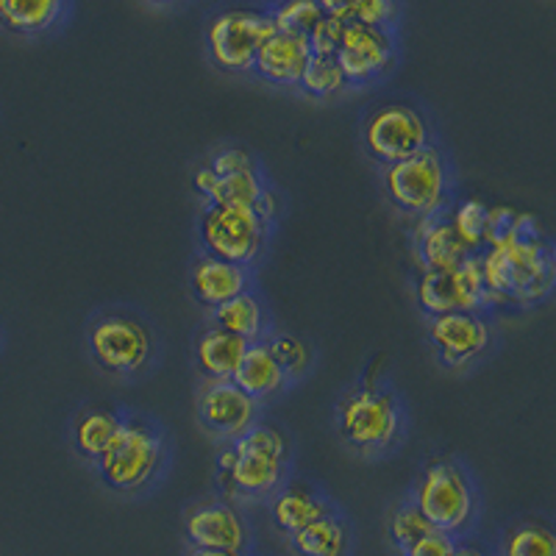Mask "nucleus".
Listing matches in <instances>:
<instances>
[{
  "label": "nucleus",
  "instance_id": "19",
  "mask_svg": "<svg viewBox=\"0 0 556 556\" xmlns=\"http://www.w3.org/2000/svg\"><path fill=\"white\" fill-rule=\"evenodd\" d=\"M251 342L240 340V337L228 334V331L208 326L206 331L198 334L195 342V362L198 370L206 381H231L237 374V365L245 356Z\"/></svg>",
  "mask_w": 556,
  "mask_h": 556
},
{
  "label": "nucleus",
  "instance_id": "5",
  "mask_svg": "<svg viewBox=\"0 0 556 556\" xmlns=\"http://www.w3.org/2000/svg\"><path fill=\"white\" fill-rule=\"evenodd\" d=\"M165 459V440L139 417H123L121 431L98 459L103 481L117 493H139L159 476Z\"/></svg>",
  "mask_w": 556,
  "mask_h": 556
},
{
  "label": "nucleus",
  "instance_id": "17",
  "mask_svg": "<svg viewBox=\"0 0 556 556\" xmlns=\"http://www.w3.org/2000/svg\"><path fill=\"white\" fill-rule=\"evenodd\" d=\"M190 281L195 298L203 306H208V309H215V306L226 304L231 298L251 290V273H248V267L215 260L208 253H201L195 260Z\"/></svg>",
  "mask_w": 556,
  "mask_h": 556
},
{
  "label": "nucleus",
  "instance_id": "25",
  "mask_svg": "<svg viewBox=\"0 0 556 556\" xmlns=\"http://www.w3.org/2000/svg\"><path fill=\"white\" fill-rule=\"evenodd\" d=\"M417 304L429 317L445 312H465L454 270H426L417 281Z\"/></svg>",
  "mask_w": 556,
  "mask_h": 556
},
{
  "label": "nucleus",
  "instance_id": "22",
  "mask_svg": "<svg viewBox=\"0 0 556 556\" xmlns=\"http://www.w3.org/2000/svg\"><path fill=\"white\" fill-rule=\"evenodd\" d=\"M290 545L298 556H348L351 551V531L337 513L304 526L290 534Z\"/></svg>",
  "mask_w": 556,
  "mask_h": 556
},
{
  "label": "nucleus",
  "instance_id": "2",
  "mask_svg": "<svg viewBox=\"0 0 556 556\" xmlns=\"http://www.w3.org/2000/svg\"><path fill=\"white\" fill-rule=\"evenodd\" d=\"M290 445L273 426L253 424L245 434L231 440V448L217 456V473L226 493L245 498H270L287 484Z\"/></svg>",
  "mask_w": 556,
  "mask_h": 556
},
{
  "label": "nucleus",
  "instance_id": "6",
  "mask_svg": "<svg viewBox=\"0 0 556 556\" xmlns=\"http://www.w3.org/2000/svg\"><path fill=\"white\" fill-rule=\"evenodd\" d=\"M448 187V165L434 146L412 153L409 159H401L395 165H387L384 170V190L390 201L401 212L420 220L443 212Z\"/></svg>",
  "mask_w": 556,
  "mask_h": 556
},
{
  "label": "nucleus",
  "instance_id": "32",
  "mask_svg": "<svg viewBox=\"0 0 556 556\" xmlns=\"http://www.w3.org/2000/svg\"><path fill=\"white\" fill-rule=\"evenodd\" d=\"M399 0H356L348 20L351 23H362V26H374V28H387L399 20Z\"/></svg>",
  "mask_w": 556,
  "mask_h": 556
},
{
  "label": "nucleus",
  "instance_id": "16",
  "mask_svg": "<svg viewBox=\"0 0 556 556\" xmlns=\"http://www.w3.org/2000/svg\"><path fill=\"white\" fill-rule=\"evenodd\" d=\"M329 513H334V506L323 498L315 486L306 484V481L281 484L270 495V518L276 523V529L285 531L287 538L304 529V526L326 518Z\"/></svg>",
  "mask_w": 556,
  "mask_h": 556
},
{
  "label": "nucleus",
  "instance_id": "29",
  "mask_svg": "<svg viewBox=\"0 0 556 556\" xmlns=\"http://www.w3.org/2000/svg\"><path fill=\"white\" fill-rule=\"evenodd\" d=\"M270 17L276 31L309 37L312 28L323 20V9L317 7V0H281L270 12Z\"/></svg>",
  "mask_w": 556,
  "mask_h": 556
},
{
  "label": "nucleus",
  "instance_id": "18",
  "mask_svg": "<svg viewBox=\"0 0 556 556\" xmlns=\"http://www.w3.org/2000/svg\"><path fill=\"white\" fill-rule=\"evenodd\" d=\"M231 381H235L245 395H251L253 401L273 399V395H278V392L290 384V379H287V374L276 362V356L270 354V348H267L265 340L248 345L245 356H242L240 365H237V374Z\"/></svg>",
  "mask_w": 556,
  "mask_h": 556
},
{
  "label": "nucleus",
  "instance_id": "37",
  "mask_svg": "<svg viewBox=\"0 0 556 556\" xmlns=\"http://www.w3.org/2000/svg\"><path fill=\"white\" fill-rule=\"evenodd\" d=\"M190 556H248L245 551H223V548H192Z\"/></svg>",
  "mask_w": 556,
  "mask_h": 556
},
{
  "label": "nucleus",
  "instance_id": "28",
  "mask_svg": "<svg viewBox=\"0 0 556 556\" xmlns=\"http://www.w3.org/2000/svg\"><path fill=\"white\" fill-rule=\"evenodd\" d=\"M298 87L312 98H331L337 92H342L348 87V81L334 56H312Z\"/></svg>",
  "mask_w": 556,
  "mask_h": 556
},
{
  "label": "nucleus",
  "instance_id": "23",
  "mask_svg": "<svg viewBox=\"0 0 556 556\" xmlns=\"http://www.w3.org/2000/svg\"><path fill=\"white\" fill-rule=\"evenodd\" d=\"M67 0H0V26L20 37H34L56 26Z\"/></svg>",
  "mask_w": 556,
  "mask_h": 556
},
{
  "label": "nucleus",
  "instance_id": "9",
  "mask_svg": "<svg viewBox=\"0 0 556 556\" xmlns=\"http://www.w3.org/2000/svg\"><path fill=\"white\" fill-rule=\"evenodd\" d=\"M92 359L114 376H134L153 354V337L146 323L134 315H103L89 329Z\"/></svg>",
  "mask_w": 556,
  "mask_h": 556
},
{
  "label": "nucleus",
  "instance_id": "26",
  "mask_svg": "<svg viewBox=\"0 0 556 556\" xmlns=\"http://www.w3.org/2000/svg\"><path fill=\"white\" fill-rule=\"evenodd\" d=\"M501 556H556L554 531L538 518L520 520L506 529Z\"/></svg>",
  "mask_w": 556,
  "mask_h": 556
},
{
  "label": "nucleus",
  "instance_id": "10",
  "mask_svg": "<svg viewBox=\"0 0 556 556\" xmlns=\"http://www.w3.org/2000/svg\"><path fill=\"white\" fill-rule=\"evenodd\" d=\"M367 153L381 162V165H395L401 159H409L412 153L429 148V126L424 114L406 103H384L367 114L365 128Z\"/></svg>",
  "mask_w": 556,
  "mask_h": 556
},
{
  "label": "nucleus",
  "instance_id": "34",
  "mask_svg": "<svg viewBox=\"0 0 556 556\" xmlns=\"http://www.w3.org/2000/svg\"><path fill=\"white\" fill-rule=\"evenodd\" d=\"M208 167H212L217 176H235V173L260 170L251 153H245L242 148H223V151H217L215 156H212Z\"/></svg>",
  "mask_w": 556,
  "mask_h": 556
},
{
  "label": "nucleus",
  "instance_id": "33",
  "mask_svg": "<svg viewBox=\"0 0 556 556\" xmlns=\"http://www.w3.org/2000/svg\"><path fill=\"white\" fill-rule=\"evenodd\" d=\"M345 23L348 20L340 17H331V14H323V20L312 28L309 39V48H312V56H337L340 51V42H342V31H345Z\"/></svg>",
  "mask_w": 556,
  "mask_h": 556
},
{
  "label": "nucleus",
  "instance_id": "3",
  "mask_svg": "<svg viewBox=\"0 0 556 556\" xmlns=\"http://www.w3.org/2000/svg\"><path fill=\"white\" fill-rule=\"evenodd\" d=\"M337 429L362 454H384L404 437V409L390 390L365 381L337 406Z\"/></svg>",
  "mask_w": 556,
  "mask_h": 556
},
{
  "label": "nucleus",
  "instance_id": "12",
  "mask_svg": "<svg viewBox=\"0 0 556 556\" xmlns=\"http://www.w3.org/2000/svg\"><path fill=\"white\" fill-rule=\"evenodd\" d=\"M198 417L208 434L237 440L256 424L260 401L245 395L235 381H206L198 395Z\"/></svg>",
  "mask_w": 556,
  "mask_h": 556
},
{
  "label": "nucleus",
  "instance_id": "30",
  "mask_svg": "<svg viewBox=\"0 0 556 556\" xmlns=\"http://www.w3.org/2000/svg\"><path fill=\"white\" fill-rule=\"evenodd\" d=\"M270 354L276 356V362L281 365V370L287 374V379H301L306 376V370L312 367V348L309 342L301 340L295 334H276L270 340H265Z\"/></svg>",
  "mask_w": 556,
  "mask_h": 556
},
{
  "label": "nucleus",
  "instance_id": "36",
  "mask_svg": "<svg viewBox=\"0 0 556 556\" xmlns=\"http://www.w3.org/2000/svg\"><path fill=\"white\" fill-rule=\"evenodd\" d=\"M354 3L356 0H317V7L323 9V14H331V17H340V20H348Z\"/></svg>",
  "mask_w": 556,
  "mask_h": 556
},
{
  "label": "nucleus",
  "instance_id": "13",
  "mask_svg": "<svg viewBox=\"0 0 556 556\" xmlns=\"http://www.w3.org/2000/svg\"><path fill=\"white\" fill-rule=\"evenodd\" d=\"M429 340L445 365L462 367L484 354L493 331L479 312H445L429 320Z\"/></svg>",
  "mask_w": 556,
  "mask_h": 556
},
{
  "label": "nucleus",
  "instance_id": "11",
  "mask_svg": "<svg viewBox=\"0 0 556 556\" xmlns=\"http://www.w3.org/2000/svg\"><path fill=\"white\" fill-rule=\"evenodd\" d=\"M337 64L348 84H367L384 76L395 62V42L387 28L362 26V23H345L342 31Z\"/></svg>",
  "mask_w": 556,
  "mask_h": 556
},
{
  "label": "nucleus",
  "instance_id": "39",
  "mask_svg": "<svg viewBox=\"0 0 556 556\" xmlns=\"http://www.w3.org/2000/svg\"><path fill=\"white\" fill-rule=\"evenodd\" d=\"M153 3H173V0H153Z\"/></svg>",
  "mask_w": 556,
  "mask_h": 556
},
{
  "label": "nucleus",
  "instance_id": "24",
  "mask_svg": "<svg viewBox=\"0 0 556 556\" xmlns=\"http://www.w3.org/2000/svg\"><path fill=\"white\" fill-rule=\"evenodd\" d=\"M123 415H117L114 409H87L73 426V440H76L78 454L87 456V459H101L103 451L109 448V443L114 440V434L121 431Z\"/></svg>",
  "mask_w": 556,
  "mask_h": 556
},
{
  "label": "nucleus",
  "instance_id": "21",
  "mask_svg": "<svg viewBox=\"0 0 556 556\" xmlns=\"http://www.w3.org/2000/svg\"><path fill=\"white\" fill-rule=\"evenodd\" d=\"M217 329L228 331V334L240 337L245 342H262L267 337V312L260 298L251 290L242 295L231 298L226 304L212 309Z\"/></svg>",
  "mask_w": 556,
  "mask_h": 556
},
{
  "label": "nucleus",
  "instance_id": "4",
  "mask_svg": "<svg viewBox=\"0 0 556 556\" xmlns=\"http://www.w3.org/2000/svg\"><path fill=\"white\" fill-rule=\"evenodd\" d=\"M412 504L437 531L459 538L473 526L476 490L465 470L448 456L431 459L412 493Z\"/></svg>",
  "mask_w": 556,
  "mask_h": 556
},
{
  "label": "nucleus",
  "instance_id": "35",
  "mask_svg": "<svg viewBox=\"0 0 556 556\" xmlns=\"http://www.w3.org/2000/svg\"><path fill=\"white\" fill-rule=\"evenodd\" d=\"M456 548V538L445 534V531H429L420 540L409 545L401 556H451Z\"/></svg>",
  "mask_w": 556,
  "mask_h": 556
},
{
  "label": "nucleus",
  "instance_id": "38",
  "mask_svg": "<svg viewBox=\"0 0 556 556\" xmlns=\"http://www.w3.org/2000/svg\"><path fill=\"white\" fill-rule=\"evenodd\" d=\"M451 556H486V554L481 548H476V545H459V543H456L454 554H451Z\"/></svg>",
  "mask_w": 556,
  "mask_h": 556
},
{
  "label": "nucleus",
  "instance_id": "15",
  "mask_svg": "<svg viewBox=\"0 0 556 556\" xmlns=\"http://www.w3.org/2000/svg\"><path fill=\"white\" fill-rule=\"evenodd\" d=\"M309 59V39L301 37V34L273 31L256 51L253 70H256V76L276 84V87H298Z\"/></svg>",
  "mask_w": 556,
  "mask_h": 556
},
{
  "label": "nucleus",
  "instance_id": "14",
  "mask_svg": "<svg viewBox=\"0 0 556 556\" xmlns=\"http://www.w3.org/2000/svg\"><path fill=\"white\" fill-rule=\"evenodd\" d=\"M184 534L192 548H223V551H245L251 543L248 523L240 518L235 506L223 501H206L192 506L184 518Z\"/></svg>",
  "mask_w": 556,
  "mask_h": 556
},
{
  "label": "nucleus",
  "instance_id": "1",
  "mask_svg": "<svg viewBox=\"0 0 556 556\" xmlns=\"http://www.w3.org/2000/svg\"><path fill=\"white\" fill-rule=\"evenodd\" d=\"M490 298L486 304H534L554 287V256L545 240H515L479 253Z\"/></svg>",
  "mask_w": 556,
  "mask_h": 556
},
{
  "label": "nucleus",
  "instance_id": "8",
  "mask_svg": "<svg viewBox=\"0 0 556 556\" xmlns=\"http://www.w3.org/2000/svg\"><path fill=\"white\" fill-rule=\"evenodd\" d=\"M276 31L270 12L262 9H226L206 26V48L212 62L226 73H245L253 67L256 51Z\"/></svg>",
  "mask_w": 556,
  "mask_h": 556
},
{
  "label": "nucleus",
  "instance_id": "20",
  "mask_svg": "<svg viewBox=\"0 0 556 556\" xmlns=\"http://www.w3.org/2000/svg\"><path fill=\"white\" fill-rule=\"evenodd\" d=\"M417 251H420V260H424L426 270H454L462 260L470 256L468 248L462 245V240L456 237L454 228H451L445 208L420 220Z\"/></svg>",
  "mask_w": 556,
  "mask_h": 556
},
{
  "label": "nucleus",
  "instance_id": "31",
  "mask_svg": "<svg viewBox=\"0 0 556 556\" xmlns=\"http://www.w3.org/2000/svg\"><path fill=\"white\" fill-rule=\"evenodd\" d=\"M429 531H434V526L429 523V520L424 518V513L417 509L415 504H412V498L406 501V504H401L395 513H392L390 518V540L392 545L404 554L406 548H409L415 540H420L424 534H429Z\"/></svg>",
  "mask_w": 556,
  "mask_h": 556
},
{
  "label": "nucleus",
  "instance_id": "7",
  "mask_svg": "<svg viewBox=\"0 0 556 556\" xmlns=\"http://www.w3.org/2000/svg\"><path fill=\"white\" fill-rule=\"evenodd\" d=\"M270 223L251 206L206 203L201 215L203 253L248 267L265 251Z\"/></svg>",
  "mask_w": 556,
  "mask_h": 556
},
{
  "label": "nucleus",
  "instance_id": "27",
  "mask_svg": "<svg viewBox=\"0 0 556 556\" xmlns=\"http://www.w3.org/2000/svg\"><path fill=\"white\" fill-rule=\"evenodd\" d=\"M486 212L490 206L479 201V198H468V201L456 203L454 212L448 215L451 228L462 240V245L468 248L470 253L484 251V231H486Z\"/></svg>",
  "mask_w": 556,
  "mask_h": 556
}]
</instances>
